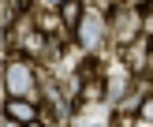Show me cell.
<instances>
[{"label":"cell","mask_w":153,"mask_h":127,"mask_svg":"<svg viewBox=\"0 0 153 127\" xmlns=\"http://www.w3.org/2000/svg\"><path fill=\"white\" fill-rule=\"evenodd\" d=\"M60 22H64V26H71V30H79V22H82V0H64V4H60Z\"/></svg>","instance_id":"cell-4"},{"label":"cell","mask_w":153,"mask_h":127,"mask_svg":"<svg viewBox=\"0 0 153 127\" xmlns=\"http://www.w3.org/2000/svg\"><path fill=\"white\" fill-rule=\"evenodd\" d=\"M26 127H45V123H41V120H34V123H26Z\"/></svg>","instance_id":"cell-8"},{"label":"cell","mask_w":153,"mask_h":127,"mask_svg":"<svg viewBox=\"0 0 153 127\" xmlns=\"http://www.w3.org/2000/svg\"><path fill=\"white\" fill-rule=\"evenodd\" d=\"M37 30H41V34H52V30H56V19H52V11H37Z\"/></svg>","instance_id":"cell-5"},{"label":"cell","mask_w":153,"mask_h":127,"mask_svg":"<svg viewBox=\"0 0 153 127\" xmlns=\"http://www.w3.org/2000/svg\"><path fill=\"white\" fill-rule=\"evenodd\" d=\"M105 26H108V15H105V11H86V15H82V22H79V30H75L79 45H82V49H94V45L101 41Z\"/></svg>","instance_id":"cell-1"},{"label":"cell","mask_w":153,"mask_h":127,"mask_svg":"<svg viewBox=\"0 0 153 127\" xmlns=\"http://www.w3.org/2000/svg\"><path fill=\"white\" fill-rule=\"evenodd\" d=\"M4 116L19 120V123L26 127V123H34V120H41V112H37L26 97H7V101H4Z\"/></svg>","instance_id":"cell-3"},{"label":"cell","mask_w":153,"mask_h":127,"mask_svg":"<svg viewBox=\"0 0 153 127\" xmlns=\"http://www.w3.org/2000/svg\"><path fill=\"white\" fill-rule=\"evenodd\" d=\"M138 116H142V120H149V123H153V97H146V101H142Z\"/></svg>","instance_id":"cell-6"},{"label":"cell","mask_w":153,"mask_h":127,"mask_svg":"<svg viewBox=\"0 0 153 127\" xmlns=\"http://www.w3.org/2000/svg\"><path fill=\"white\" fill-rule=\"evenodd\" d=\"M30 86H34L30 67H26V64H11V60H7V67H4V90H7V97H26Z\"/></svg>","instance_id":"cell-2"},{"label":"cell","mask_w":153,"mask_h":127,"mask_svg":"<svg viewBox=\"0 0 153 127\" xmlns=\"http://www.w3.org/2000/svg\"><path fill=\"white\" fill-rule=\"evenodd\" d=\"M131 7H134V11H138V15H146L149 7H153V0H131Z\"/></svg>","instance_id":"cell-7"}]
</instances>
